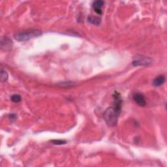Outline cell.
<instances>
[{
	"mask_svg": "<svg viewBox=\"0 0 167 167\" xmlns=\"http://www.w3.org/2000/svg\"><path fill=\"white\" fill-rule=\"evenodd\" d=\"M104 4V1H102V0H98V1H95L93 2V8L97 14L99 15H102V7H103Z\"/></svg>",
	"mask_w": 167,
	"mask_h": 167,
	"instance_id": "cell-5",
	"label": "cell"
},
{
	"mask_svg": "<svg viewBox=\"0 0 167 167\" xmlns=\"http://www.w3.org/2000/svg\"><path fill=\"white\" fill-rule=\"evenodd\" d=\"M55 145H63L65 144L67 142L66 141H63V140H53V141H51Z\"/></svg>",
	"mask_w": 167,
	"mask_h": 167,
	"instance_id": "cell-11",
	"label": "cell"
},
{
	"mask_svg": "<svg viewBox=\"0 0 167 167\" xmlns=\"http://www.w3.org/2000/svg\"><path fill=\"white\" fill-rule=\"evenodd\" d=\"M43 32L39 29H32L26 32L16 33L15 35V39L18 41H27L31 39L35 38L40 36Z\"/></svg>",
	"mask_w": 167,
	"mask_h": 167,
	"instance_id": "cell-2",
	"label": "cell"
},
{
	"mask_svg": "<svg viewBox=\"0 0 167 167\" xmlns=\"http://www.w3.org/2000/svg\"><path fill=\"white\" fill-rule=\"evenodd\" d=\"M11 99L13 102H14V103H19V102L21 101L22 98L20 95L15 94V95H12Z\"/></svg>",
	"mask_w": 167,
	"mask_h": 167,
	"instance_id": "cell-10",
	"label": "cell"
},
{
	"mask_svg": "<svg viewBox=\"0 0 167 167\" xmlns=\"http://www.w3.org/2000/svg\"><path fill=\"white\" fill-rule=\"evenodd\" d=\"M13 45L12 40L9 39L8 38H3L1 40V46L2 49H5V50L11 49Z\"/></svg>",
	"mask_w": 167,
	"mask_h": 167,
	"instance_id": "cell-7",
	"label": "cell"
},
{
	"mask_svg": "<svg viewBox=\"0 0 167 167\" xmlns=\"http://www.w3.org/2000/svg\"><path fill=\"white\" fill-rule=\"evenodd\" d=\"M165 77L163 75H160L157 77L153 79L152 82V84L155 87L161 86L165 83Z\"/></svg>",
	"mask_w": 167,
	"mask_h": 167,
	"instance_id": "cell-6",
	"label": "cell"
},
{
	"mask_svg": "<svg viewBox=\"0 0 167 167\" xmlns=\"http://www.w3.org/2000/svg\"><path fill=\"white\" fill-rule=\"evenodd\" d=\"M152 63V60L148 57L144 56L137 55L134 58L132 61V65L134 66H142V65H148Z\"/></svg>",
	"mask_w": 167,
	"mask_h": 167,
	"instance_id": "cell-3",
	"label": "cell"
},
{
	"mask_svg": "<svg viewBox=\"0 0 167 167\" xmlns=\"http://www.w3.org/2000/svg\"><path fill=\"white\" fill-rule=\"evenodd\" d=\"M88 21L90 23H91V24H93L95 26H98L101 23V19L99 18H97V17H95L93 16H90L88 18Z\"/></svg>",
	"mask_w": 167,
	"mask_h": 167,
	"instance_id": "cell-8",
	"label": "cell"
},
{
	"mask_svg": "<svg viewBox=\"0 0 167 167\" xmlns=\"http://www.w3.org/2000/svg\"><path fill=\"white\" fill-rule=\"evenodd\" d=\"M113 97L114 101V106L108 108L104 111L103 114L104 121H106L108 125L111 126V127H113L117 124L118 118L121 113L122 104L121 95L117 91L114 92Z\"/></svg>",
	"mask_w": 167,
	"mask_h": 167,
	"instance_id": "cell-1",
	"label": "cell"
},
{
	"mask_svg": "<svg viewBox=\"0 0 167 167\" xmlns=\"http://www.w3.org/2000/svg\"><path fill=\"white\" fill-rule=\"evenodd\" d=\"M9 118H11V120H16V114H9Z\"/></svg>",
	"mask_w": 167,
	"mask_h": 167,
	"instance_id": "cell-12",
	"label": "cell"
},
{
	"mask_svg": "<svg viewBox=\"0 0 167 167\" xmlns=\"http://www.w3.org/2000/svg\"><path fill=\"white\" fill-rule=\"evenodd\" d=\"M132 99L140 107H145L146 104V101L144 95L141 93H136L132 95Z\"/></svg>",
	"mask_w": 167,
	"mask_h": 167,
	"instance_id": "cell-4",
	"label": "cell"
},
{
	"mask_svg": "<svg viewBox=\"0 0 167 167\" xmlns=\"http://www.w3.org/2000/svg\"><path fill=\"white\" fill-rule=\"evenodd\" d=\"M8 73L7 71L1 69V81L2 82H5L8 79Z\"/></svg>",
	"mask_w": 167,
	"mask_h": 167,
	"instance_id": "cell-9",
	"label": "cell"
}]
</instances>
